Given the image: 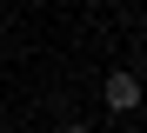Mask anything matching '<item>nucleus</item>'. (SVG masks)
Listing matches in <instances>:
<instances>
[{"mask_svg": "<svg viewBox=\"0 0 147 133\" xmlns=\"http://www.w3.org/2000/svg\"><path fill=\"white\" fill-rule=\"evenodd\" d=\"M100 7H107V0H100Z\"/></svg>", "mask_w": 147, "mask_h": 133, "instance_id": "7ed1b4c3", "label": "nucleus"}, {"mask_svg": "<svg viewBox=\"0 0 147 133\" xmlns=\"http://www.w3.org/2000/svg\"><path fill=\"white\" fill-rule=\"evenodd\" d=\"M100 100H107V113H134V106H140V73L134 67H114L107 87H100Z\"/></svg>", "mask_w": 147, "mask_h": 133, "instance_id": "f257e3e1", "label": "nucleus"}, {"mask_svg": "<svg viewBox=\"0 0 147 133\" xmlns=\"http://www.w3.org/2000/svg\"><path fill=\"white\" fill-rule=\"evenodd\" d=\"M60 133H94V126H80V120H67V126H60Z\"/></svg>", "mask_w": 147, "mask_h": 133, "instance_id": "f03ea898", "label": "nucleus"}]
</instances>
